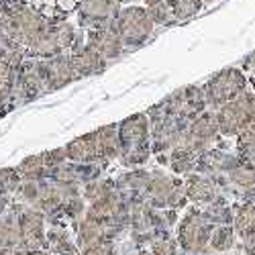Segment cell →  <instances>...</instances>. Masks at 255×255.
I'll use <instances>...</instances> for the list:
<instances>
[{
  "label": "cell",
  "instance_id": "cell-5",
  "mask_svg": "<svg viewBox=\"0 0 255 255\" xmlns=\"http://www.w3.org/2000/svg\"><path fill=\"white\" fill-rule=\"evenodd\" d=\"M18 229H20V241L29 249L41 245V217L37 212H25L18 221Z\"/></svg>",
  "mask_w": 255,
  "mask_h": 255
},
{
  "label": "cell",
  "instance_id": "cell-14",
  "mask_svg": "<svg viewBox=\"0 0 255 255\" xmlns=\"http://www.w3.org/2000/svg\"><path fill=\"white\" fill-rule=\"evenodd\" d=\"M117 2H131V0H117Z\"/></svg>",
  "mask_w": 255,
  "mask_h": 255
},
{
  "label": "cell",
  "instance_id": "cell-10",
  "mask_svg": "<svg viewBox=\"0 0 255 255\" xmlns=\"http://www.w3.org/2000/svg\"><path fill=\"white\" fill-rule=\"evenodd\" d=\"M20 172H23L25 176H37L41 172V159L39 157H29L27 161H23V165H20Z\"/></svg>",
  "mask_w": 255,
  "mask_h": 255
},
{
  "label": "cell",
  "instance_id": "cell-3",
  "mask_svg": "<svg viewBox=\"0 0 255 255\" xmlns=\"http://www.w3.org/2000/svg\"><path fill=\"white\" fill-rule=\"evenodd\" d=\"M117 12V0H80V20L92 29L111 25Z\"/></svg>",
  "mask_w": 255,
  "mask_h": 255
},
{
  "label": "cell",
  "instance_id": "cell-15",
  "mask_svg": "<svg viewBox=\"0 0 255 255\" xmlns=\"http://www.w3.org/2000/svg\"><path fill=\"white\" fill-rule=\"evenodd\" d=\"M33 255H45V253H33Z\"/></svg>",
  "mask_w": 255,
  "mask_h": 255
},
{
  "label": "cell",
  "instance_id": "cell-6",
  "mask_svg": "<svg viewBox=\"0 0 255 255\" xmlns=\"http://www.w3.org/2000/svg\"><path fill=\"white\" fill-rule=\"evenodd\" d=\"M163 2L169 6L174 18H188L200 10L202 0H163Z\"/></svg>",
  "mask_w": 255,
  "mask_h": 255
},
{
  "label": "cell",
  "instance_id": "cell-9",
  "mask_svg": "<svg viewBox=\"0 0 255 255\" xmlns=\"http://www.w3.org/2000/svg\"><path fill=\"white\" fill-rule=\"evenodd\" d=\"M18 184V174L14 172V169H2L0 172V192H10L12 188H16Z\"/></svg>",
  "mask_w": 255,
  "mask_h": 255
},
{
  "label": "cell",
  "instance_id": "cell-16",
  "mask_svg": "<svg viewBox=\"0 0 255 255\" xmlns=\"http://www.w3.org/2000/svg\"><path fill=\"white\" fill-rule=\"evenodd\" d=\"M202 2H212V0H202Z\"/></svg>",
  "mask_w": 255,
  "mask_h": 255
},
{
  "label": "cell",
  "instance_id": "cell-12",
  "mask_svg": "<svg viewBox=\"0 0 255 255\" xmlns=\"http://www.w3.org/2000/svg\"><path fill=\"white\" fill-rule=\"evenodd\" d=\"M0 255H25V253H16V251H10L8 247H4L2 251H0Z\"/></svg>",
  "mask_w": 255,
  "mask_h": 255
},
{
  "label": "cell",
  "instance_id": "cell-4",
  "mask_svg": "<svg viewBox=\"0 0 255 255\" xmlns=\"http://www.w3.org/2000/svg\"><path fill=\"white\" fill-rule=\"evenodd\" d=\"M88 47H92L100 57H115L121 53L123 41L111 25H104V27H96L90 31Z\"/></svg>",
  "mask_w": 255,
  "mask_h": 255
},
{
  "label": "cell",
  "instance_id": "cell-13",
  "mask_svg": "<svg viewBox=\"0 0 255 255\" xmlns=\"http://www.w3.org/2000/svg\"><path fill=\"white\" fill-rule=\"evenodd\" d=\"M2 18H4V6L0 4V29H2Z\"/></svg>",
  "mask_w": 255,
  "mask_h": 255
},
{
  "label": "cell",
  "instance_id": "cell-2",
  "mask_svg": "<svg viewBox=\"0 0 255 255\" xmlns=\"http://www.w3.org/2000/svg\"><path fill=\"white\" fill-rule=\"evenodd\" d=\"M153 25L155 23L147 14V10L139 6L123 8L111 20V27L115 29V33L121 37L123 43H129V45H139L141 41H145L151 35Z\"/></svg>",
  "mask_w": 255,
  "mask_h": 255
},
{
  "label": "cell",
  "instance_id": "cell-7",
  "mask_svg": "<svg viewBox=\"0 0 255 255\" xmlns=\"http://www.w3.org/2000/svg\"><path fill=\"white\" fill-rule=\"evenodd\" d=\"M20 241V229H18V221L14 223L12 217L0 221V245L2 247H12Z\"/></svg>",
  "mask_w": 255,
  "mask_h": 255
},
{
  "label": "cell",
  "instance_id": "cell-8",
  "mask_svg": "<svg viewBox=\"0 0 255 255\" xmlns=\"http://www.w3.org/2000/svg\"><path fill=\"white\" fill-rule=\"evenodd\" d=\"M147 14L151 16L153 23H159V25H165L169 23V20L174 18L172 10H169V6L163 2V0H147Z\"/></svg>",
  "mask_w": 255,
  "mask_h": 255
},
{
  "label": "cell",
  "instance_id": "cell-1",
  "mask_svg": "<svg viewBox=\"0 0 255 255\" xmlns=\"http://www.w3.org/2000/svg\"><path fill=\"white\" fill-rule=\"evenodd\" d=\"M47 27H49V23L41 12L29 8L25 4H16L12 8H4V18H2V29H0V33L12 39L20 47L23 45L33 47L37 43V39L47 31Z\"/></svg>",
  "mask_w": 255,
  "mask_h": 255
},
{
  "label": "cell",
  "instance_id": "cell-11",
  "mask_svg": "<svg viewBox=\"0 0 255 255\" xmlns=\"http://www.w3.org/2000/svg\"><path fill=\"white\" fill-rule=\"evenodd\" d=\"M45 2L55 6V8H59V10H70L80 2V0H45Z\"/></svg>",
  "mask_w": 255,
  "mask_h": 255
}]
</instances>
